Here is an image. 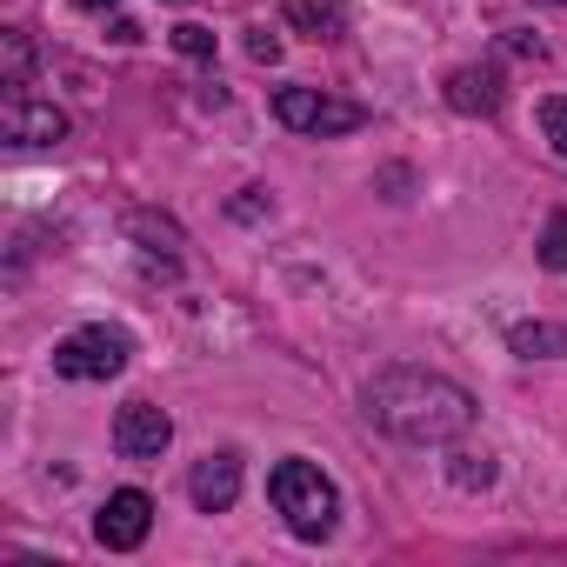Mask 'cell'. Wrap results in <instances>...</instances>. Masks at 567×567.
<instances>
[{
	"mask_svg": "<svg viewBox=\"0 0 567 567\" xmlns=\"http://www.w3.org/2000/svg\"><path fill=\"white\" fill-rule=\"evenodd\" d=\"M0 134L14 147H54V141H68V114L21 87V94H8V107H0Z\"/></svg>",
	"mask_w": 567,
	"mask_h": 567,
	"instance_id": "8992f818",
	"label": "cell"
},
{
	"mask_svg": "<svg viewBox=\"0 0 567 567\" xmlns=\"http://www.w3.org/2000/svg\"><path fill=\"white\" fill-rule=\"evenodd\" d=\"M147 527H154V501H147L141 487L107 494V507L94 514V534H101V547H114V554H134V547L147 540Z\"/></svg>",
	"mask_w": 567,
	"mask_h": 567,
	"instance_id": "52a82bcc",
	"label": "cell"
},
{
	"mask_svg": "<svg viewBox=\"0 0 567 567\" xmlns=\"http://www.w3.org/2000/svg\"><path fill=\"white\" fill-rule=\"evenodd\" d=\"M554 8H567V0H554Z\"/></svg>",
	"mask_w": 567,
	"mask_h": 567,
	"instance_id": "ffe728a7",
	"label": "cell"
},
{
	"mask_svg": "<svg viewBox=\"0 0 567 567\" xmlns=\"http://www.w3.org/2000/svg\"><path fill=\"white\" fill-rule=\"evenodd\" d=\"M501 94H507V87H501L494 68H454V74H447V107H454V114H494Z\"/></svg>",
	"mask_w": 567,
	"mask_h": 567,
	"instance_id": "9c48e42d",
	"label": "cell"
},
{
	"mask_svg": "<svg viewBox=\"0 0 567 567\" xmlns=\"http://www.w3.org/2000/svg\"><path fill=\"white\" fill-rule=\"evenodd\" d=\"M174 48H181L187 61H214V34H207V28H194V21H187V28H174Z\"/></svg>",
	"mask_w": 567,
	"mask_h": 567,
	"instance_id": "2e32d148",
	"label": "cell"
},
{
	"mask_svg": "<svg viewBox=\"0 0 567 567\" xmlns=\"http://www.w3.org/2000/svg\"><path fill=\"white\" fill-rule=\"evenodd\" d=\"M247 54H254V61H280V41H274L267 28H254V41H247Z\"/></svg>",
	"mask_w": 567,
	"mask_h": 567,
	"instance_id": "ac0fdd59",
	"label": "cell"
},
{
	"mask_svg": "<svg viewBox=\"0 0 567 567\" xmlns=\"http://www.w3.org/2000/svg\"><path fill=\"white\" fill-rule=\"evenodd\" d=\"M267 501H274L280 520H288L295 540H328V534L341 527V487H334L315 461H301V454L274 461V474H267Z\"/></svg>",
	"mask_w": 567,
	"mask_h": 567,
	"instance_id": "7a4b0ae2",
	"label": "cell"
},
{
	"mask_svg": "<svg viewBox=\"0 0 567 567\" xmlns=\"http://www.w3.org/2000/svg\"><path fill=\"white\" fill-rule=\"evenodd\" d=\"M267 207H274V200H267L260 187H240V200H234V220H260Z\"/></svg>",
	"mask_w": 567,
	"mask_h": 567,
	"instance_id": "e0dca14e",
	"label": "cell"
},
{
	"mask_svg": "<svg viewBox=\"0 0 567 567\" xmlns=\"http://www.w3.org/2000/svg\"><path fill=\"white\" fill-rule=\"evenodd\" d=\"M167 441H174L167 408H154V401H127V408L114 414V447H121V461H161Z\"/></svg>",
	"mask_w": 567,
	"mask_h": 567,
	"instance_id": "5b68a950",
	"label": "cell"
},
{
	"mask_svg": "<svg viewBox=\"0 0 567 567\" xmlns=\"http://www.w3.org/2000/svg\"><path fill=\"white\" fill-rule=\"evenodd\" d=\"M540 134H547V147L567 161V94H554V101H540Z\"/></svg>",
	"mask_w": 567,
	"mask_h": 567,
	"instance_id": "9a60e30c",
	"label": "cell"
},
{
	"mask_svg": "<svg viewBox=\"0 0 567 567\" xmlns=\"http://www.w3.org/2000/svg\"><path fill=\"white\" fill-rule=\"evenodd\" d=\"M368 421L414 447H447L474 427V394L434 368H381L368 381Z\"/></svg>",
	"mask_w": 567,
	"mask_h": 567,
	"instance_id": "6da1fadb",
	"label": "cell"
},
{
	"mask_svg": "<svg viewBox=\"0 0 567 567\" xmlns=\"http://www.w3.org/2000/svg\"><path fill=\"white\" fill-rule=\"evenodd\" d=\"M280 21H288L295 34H308V41H341L348 34L341 0H280Z\"/></svg>",
	"mask_w": 567,
	"mask_h": 567,
	"instance_id": "30bf717a",
	"label": "cell"
},
{
	"mask_svg": "<svg viewBox=\"0 0 567 567\" xmlns=\"http://www.w3.org/2000/svg\"><path fill=\"white\" fill-rule=\"evenodd\" d=\"M127 354H134V341H127L121 328L94 321V328H74V334L54 348V374H61V381H114V374L127 368Z\"/></svg>",
	"mask_w": 567,
	"mask_h": 567,
	"instance_id": "277c9868",
	"label": "cell"
},
{
	"mask_svg": "<svg viewBox=\"0 0 567 567\" xmlns=\"http://www.w3.org/2000/svg\"><path fill=\"white\" fill-rule=\"evenodd\" d=\"M274 114L288 134H308V141H341V134H361L368 127V107L361 101H341L328 87H280L274 94Z\"/></svg>",
	"mask_w": 567,
	"mask_h": 567,
	"instance_id": "3957f363",
	"label": "cell"
},
{
	"mask_svg": "<svg viewBox=\"0 0 567 567\" xmlns=\"http://www.w3.org/2000/svg\"><path fill=\"white\" fill-rule=\"evenodd\" d=\"M534 254H540V267H547V274H567V207H554V214H547V227H540Z\"/></svg>",
	"mask_w": 567,
	"mask_h": 567,
	"instance_id": "4fadbf2b",
	"label": "cell"
},
{
	"mask_svg": "<svg viewBox=\"0 0 567 567\" xmlns=\"http://www.w3.org/2000/svg\"><path fill=\"white\" fill-rule=\"evenodd\" d=\"M507 354H520V361H567V321H514L507 328Z\"/></svg>",
	"mask_w": 567,
	"mask_h": 567,
	"instance_id": "8fae6325",
	"label": "cell"
},
{
	"mask_svg": "<svg viewBox=\"0 0 567 567\" xmlns=\"http://www.w3.org/2000/svg\"><path fill=\"white\" fill-rule=\"evenodd\" d=\"M167 8H187V0H167Z\"/></svg>",
	"mask_w": 567,
	"mask_h": 567,
	"instance_id": "d6986e66",
	"label": "cell"
},
{
	"mask_svg": "<svg viewBox=\"0 0 567 567\" xmlns=\"http://www.w3.org/2000/svg\"><path fill=\"white\" fill-rule=\"evenodd\" d=\"M187 494H194V507H200V514H227V507L240 501V454H234V447L200 454V461H194V474H187Z\"/></svg>",
	"mask_w": 567,
	"mask_h": 567,
	"instance_id": "ba28073f",
	"label": "cell"
},
{
	"mask_svg": "<svg viewBox=\"0 0 567 567\" xmlns=\"http://www.w3.org/2000/svg\"><path fill=\"white\" fill-rule=\"evenodd\" d=\"M0 48H8V94H21L28 74H34V41L21 28H8V34H0Z\"/></svg>",
	"mask_w": 567,
	"mask_h": 567,
	"instance_id": "5bb4252c",
	"label": "cell"
},
{
	"mask_svg": "<svg viewBox=\"0 0 567 567\" xmlns=\"http://www.w3.org/2000/svg\"><path fill=\"white\" fill-rule=\"evenodd\" d=\"M494 447H461V441H447V481L454 487H467V494H481V487H494Z\"/></svg>",
	"mask_w": 567,
	"mask_h": 567,
	"instance_id": "7c38bea8",
	"label": "cell"
}]
</instances>
